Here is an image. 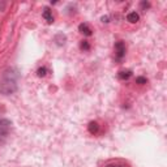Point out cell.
I'll list each match as a JSON object with an SVG mask.
<instances>
[{
  "instance_id": "4fadbf2b",
  "label": "cell",
  "mask_w": 167,
  "mask_h": 167,
  "mask_svg": "<svg viewBox=\"0 0 167 167\" xmlns=\"http://www.w3.org/2000/svg\"><path fill=\"white\" fill-rule=\"evenodd\" d=\"M102 21L103 22H108V16H103L102 17Z\"/></svg>"
},
{
  "instance_id": "277c9868",
  "label": "cell",
  "mask_w": 167,
  "mask_h": 167,
  "mask_svg": "<svg viewBox=\"0 0 167 167\" xmlns=\"http://www.w3.org/2000/svg\"><path fill=\"white\" fill-rule=\"evenodd\" d=\"M78 30L81 32L84 35H86V37H90L93 33V30L90 29V26L88 25V24H80V26H78Z\"/></svg>"
},
{
  "instance_id": "7c38bea8",
  "label": "cell",
  "mask_w": 167,
  "mask_h": 167,
  "mask_svg": "<svg viewBox=\"0 0 167 167\" xmlns=\"http://www.w3.org/2000/svg\"><path fill=\"white\" fill-rule=\"evenodd\" d=\"M106 167H125V166H123V165H108Z\"/></svg>"
},
{
  "instance_id": "ba28073f",
  "label": "cell",
  "mask_w": 167,
  "mask_h": 167,
  "mask_svg": "<svg viewBox=\"0 0 167 167\" xmlns=\"http://www.w3.org/2000/svg\"><path fill=\"white\" fill-rule=\"evenodd\" d=\"M131 75H132V72H131V71H121V72H119V78H121V80H127V78L131 77Z\"/></svg>"
},
{
  "instance_id": "52a82bcc",
  "label": "cell",
  "mask_w": 167,
  "mask_h": 167,
  "mask_svg": "<svg viewBox=\"0 0 167 167\" xmlns=\"http://www.w3.org/2000/svg\"><path fill=\"white\" fill-rule=\"evenodd\" d=\"M98 128H99V127H98V123L97 121H91L89 124V132L94 134V133L98 132Z\"/></svg>"
},
{
  "instance_id": "8fae6325",
  "label": "cell",
  "mask_w": 167,
  "mask_h": 167,
  "mask_svg": "<svg viewBox=\"0 0 167 167\" xmlns=\"http://www.w3.org/2000/svg\"><path fill=\"white\" fill-rule=\"evenodd\" d=\"M146 81H147V80L145 78V77H137V78H136V82H137V84H146Z\"/></svg>"
},
{
  "instance_id": "5b68a950",
  "label": "cell",
  "mask_w": 167,
  "mask_h": 167,
  "mask_svg": "<svg viewBox=\"0 0 167 167\" xmlns=\"http://www.w3.org/2000/svg\"><path fill=\"white\" fill-rule=\"evenodd\" d=\"M43 18L48 22V24H52L54 22V17H52V13L51 11L48 8H45V11H43Z\"/></svg>"
},
{
  "instance_id": "9c48e42d",
  "label": "cell",
  "mask_w": 167,
  "mask_h": 167,
  "mask_svg": "<svg viewBox=\"0 0 167 167\" xmlns=\"http://www.w3.org/2000/svg\"><path fill=\"white\" fill-rule=\"evenodd\" d=\"M80 48H81L82 51H88L89 48H90L89 42H88V41H82V42H81V45H80Z\"/></svg>"
},
{
  "instance_id": "6da1fadb",
  "label": "cell",
  "mask_w": 167,
  "mask_h": 167,
  "mask_svg": "<svg viewBox=\"0 0 167 167\" xmlns=\"http://www.w3.org/2000/svg\"><path fill=\"white\" fill-rule=\"evenodd\" d=\"M17 90V73L7 71L0 80V93L3 95H11Z\"/></svg>"
},
{
  "instance_id": "8992f818",
  "label": "cell",
  "mask_w": 167,
  "mask_h": 167,
  "mask_svg": "<svg viewBox=\"0 0 167 167\" xmlns=\"http://www.w3.org/2000/svg\"><path fill=\"white\" fill-rule=\"evenodd\" d=\"M127 20L131 24H136L140 20V16H138V13H136V12H131V13L127 16Z\"/></svg>"
},
{
  "instance_id": "7a4b0ae2",
  "label": "cell",
  "mask_w": 167,
  "mask_h": 167,
  "mask_svg": "<svg viewBox=\"0 0 167 167\" xmlns=\"http://www.w3.org/2000/svg\"><path fill=\"white\" fill-rule=\"evenodd\" d=\"M11 125L12 123L8 119H0V141L5 140L8 137V134L11 132Z\"/></svg>"
},
{
  "instance_id": "30bf717a",
  "label": "cell",
  "mask_w": 167,
  "mask_h": 167,
  "mask_svg": "<svg viewBox=\"0 0 167 167\" xmlns=\"http://www.w3.org/2000/svg\"><path fill=\"white\" fill-rule=\"evenodd\" d=\"M46 73H47V68L46 67H42V68H39V69L37 71V75H38L39 77L46 76Z\"/></svg>"
},
{
  "instance_id": "3957f363",
  "label": "cell",
  "mask_w": 167,
  "mask_h": 167,
  "mask_svg": "<svg viewBox=\"0 0 167 167\" xmlns=\"http://www.w3.org/2000/svg\"><path fill=\"white\" fill-rule=\"evenodd\" d=\"M115 54L117 59H121L125 55V45L123 42H116L115 43Z\"/></svg>"
}]
</instances>
